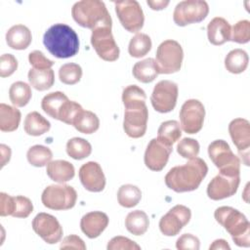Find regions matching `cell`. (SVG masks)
<instances>
[{"label": "cell", "instance_id": "6da1fadb", "mask_svg": "<svg viewBox=\"0 0 250 250\" xmlns=\"http://www.w3.org/2000/svg\"><path fill=\"white\" fill-rule=\"evenodd\" d=\"M207 172L206 162L196 156L184 165L171 168L164 180L166 186L176 192L192 191L200 186Z\"/></svg>", "mask_w": 250, "mask_h": 250}, {"label": "cell", "instance_id": "7a4b0ae2", "mask_svg": "<svg viewBox=\"0 0 250 250\" xmlns=\"http://www.w3.org/2000/svg\"><path fill=\"white\" fill-rule=\"evenodd\" d=\"M43 44L51 55L59 59L74 57L79 51V38L67 24L56 23L43 35Z\"/></svg>", "mask_w": 250, "mask_h": 250}, {"label": "cell", "instance_id": "3957f363", "mask_svg": "<svg viewBox=\"0 0 250 250\" xmlns=\"http://www.w3.org/2000/svg\"><path fill=\"white\" fill-rule=\"evenodd\" d=\"M214 217L237 246H250V223L244 214L232 207L221 206L215 210Z\"/></svg>", "mask_w": 250, "mask_h": 250}, {"label": "cell", "instance_id": "277c9868", "mask_svg": "<svg viewBox=\"0 0 250 250\" xmlns=\"http://www.w3.org/2000/svg\"><path fill=\"white\" fill-rule=\"evenodd\" d=\"M73 20L82 27L95 29L102 26L112 25L111 17L103 1L82 0L76 2L71 8Z\"/></svg>", "mask_w": 250, "mask_h": 250}, {"label": "cell", "instance_id": "5b68a950", "mask_svg": "<svg viewBox=\"0 0 250 250\" xmlns=\"http://www.w3.org/2000/svg\"><path fill=\"white\" fill-rule=\"evenodd\" d=\"M184 51L179 42L168 39L163 41L156 50V65L159 74L178 72L182 67Z\"/></svg>", "mask_w": 250, "mask_h": 250}, {"label": "cell", "instance_id": "8992f818", "mask_svg": "<svg viewBox=\"0 0 250 250\" xmlns=\"http://www.w3.org/2000/svg\"><path fill=\"white\" fill-rule=\"evenodd\" d=\"M77 200L76 190L67 185H51L42 192L43 205L52 210H68L74 207Z\"/></svg>", "mask_w": 250, "mask_h": 250}, {"label": "cell", "instance_id": "52a82bcc", "mask_svg": "<svg viewBox=\"0 0 250 250\" xmlns=\"http://www.w3.org/2000/svg\"><path fill=\"white\" fill-rule=\"evenodd\" d=\"M208 154L215 166L224 173L240 174V160L224 140L213 141L208 146Z\"/></svg>", "mask_w": 250, "mask_h": 250}, {"label": "cell", "instance_id": "ba28073f", "mask_svg": "<svg viewBox=\"0 0 250 250\" xmlns=\"http://www.w3.org/2000/svg\"><path fill=\"white\" fill-rule=\"evenodd\" d=\"M209 13V6L202 0L181 1L175 7L173 13L174 22L179 26L202 21Z\"/></svg>", "mask_w": 250, "mask_h": 250}, {"label": "cell", "instance_id": "9c48e42d", "mask_svg": "<svg viewBox=\"0 0 250 250\" xmlns=\"http://www.w3.org/2000/svg\"><path fill=\"white\" fill-rule=\"evenodd\" d=\"M115 13L122 26L129 32L140 31L145 22V16L141 5L136 0H124L113 2Z\"/></svg>", "mask_w": 250, "mask_h": 250}, {"label": "cell", "instance_id": "30bf717a", "mask_svg": "<svg viewBox=\"0 0 250 250\" xmlns=\"http://www.w3.org/2000/svg\"><path fill=\"white\" fill-rule=\"evenodd\" d=\"M91 44L97 55L104 61L114 62L119 58V47L114 40L111 27L109 26H102L93 29Z\"/></svg>", "mask_w": 250, "mask_h": 250}, {"label": "cell", "instance_id": "8fae6325", "mask_svg": "<svg viewBox=\"0 0 250 250\" xmlns=\"http://www.w3.org/2000/svg\"><path fill=\"white\" fill-rule=\"evenodd\" d=\"M178 85L170 80H161L153 88L150 102L153 108L160 113L172 111L177 104Z\"/></svg>", "mask_w": 250, "mask_h": 250}, {"label": "cell", "instance_id": "7c38bea8", "mask_svg": "<svg viewBox=\"0 0 250 250\" xmlns=\"http://www.w3.org/2000/svg\"><path fill=\"white\" fill-rule=\"evenodd\" d=\"M205 108L201 102L195 99L186 101L180 110L181 128L188 134L198 133L203 126Z\"/></svg>", "mask_w": 250, "mask_h": 250}, {"label": "cell", "instance_id": "4fadbf2b", "mask_svg": "<svg viewBox=\"0 0 250 250\" xmlns=\"http://www.w3.org/2000/svg\"><path fill=\"white\" fill-rule=\"evenodd\" d=\"M148 110L146 104H138L125 107L123 129L130 138L138 139L146 134L147 127Z\"/></svg>", "mask_w": 250, "mask_h": 250}, {"label": "cell", "instance_id": "5bb4252c", "mask_svg": "<svg viewBox=\"0 0 250 250\" xmlns=\"http://www.w3.org/2000/svg\"><path fill=\"white\" fill-rule=\"evenodd\" d=\"M240 174L220 172L207 186V195L212 200H222L232 196L238 188Z\"/></svg>", "mask_w": 250, "mask_h": 250}, {"label": "cell", "instance_id": "9a60e30c", "mask_svg": "<svg viewBox=\"0 0 250 250\" xmlns=\"http://www.w3.org/2000/svg\"><path fill=\"white\" fill-rule=\"evenodd\" d=\"M190 218L191 212L189 208L182 204L175 205L161 217L159 229L166 236H175L188 224Z\"/></svg>", "mask_w": 250, "mask_h": 250}, {"label": "cell", "instance_id": "2e32d148", "mask_svg": "<svg viewBox=\"0 0 250 250\" xmlns=\"http://www.w3.org/2000/svg\"><path fill=\"white\" fill-rule=\"evenodd\" d=\"M32 229L48 244H56L62 237L63 231L60 222L48 213L37 214L32 221Z\"/></svg>", "mask_w": 250, "mask_h": 250}, {"label": "cell", "instance_id": "e0dca14e", "mask_svg": "<svg viewBox=\"0 0 250 250\" xmlns=\"http://www.w3.org/2000/svg\"><path fill=\"white\" fill-rule=\"evenodd\" d=\"M229 133L238 153L244 158V164L249 165L248 155L250 147V123L244 118H235L229 124Z\"/></svg>", "mask_w": 250, "mask_h": 250}, {"label": "cell", "instance_id": "ac0fdd59", "mask_svg": "<svg viewBox=\"0 0 250 250\" xmlns=\"http://www.w3.org/2000/svg\"><path fill=\"white\" fill-rule=\"evenodd\" d=\"M172 146L161 143L158 139H152L145 151V164L151 171H161L167 164L172 152Z\"/></svg>", "mask_w": 250, "mask_h": 250}, {"label": "cell", "instance_id": "d6986e66", "mask_svg": "<svg viewBox=\"0 0 250 250\" xmlns=\"http://www.w3.org/2000/svg\"><path fill=\"white\" fill-rule=\"evenodd\" d=\"M79 179L83 187L92 192H100L105 187V177L101 165L95 161L83 164L79 169Z\"/></svg>", "mask_w": 250, "mask_h": 250}, {"label": "cell", "instance_id": "ffe728a7", "mask_svg": "<svg viewBox=\"0 0 250 250\" xmlns=\"http://www.w3.org/2000/svg\"><path fill=\"white\" fill-rule=\"evenodd\" d=\"M109 219L101 211H93L85 214L80 221L82 232L89 238H96L106 229Z\"/></svg>", "mask_w": 250, "mask_h": 250}, {"label": "cell", "instance_id": "44dd1931", "mask_svg": "<svg viewBox=\"0 0 250 250\" xmlns=\"http://www.w3.org/2000/svg\"><path fill=\"white\" fill-rule=\"evenodd\" d=\"M69 102L64 93L60 91L52 92L42 99L41 107L49 116L61 121Z\"/></svg>", "mask_w": 250, "mask_h": 250}, {"label": "cell", "instance_id": "7402d4cb", "mask_svg": "<svg viewBox=\"0 0 250 250\" xmlns=\"http://www.w3.org/2000/svg\"><path fill=\"white\" fill-rule=\"evenodd\" d=\"M231 27L229 21L222 18H214L207 25V36L211 44L220 46L230 40Z\"/></svg>", "mask_w": 250, "mask_h": 250}, {"label": "cell", "instance_id": "603a6c76", "mask_svg": "<svg viewBox=\"0 0 250 250\" xmlns=\"http://www.w3.org/2000/svg\"><path fill=\"white\" fill-rule=\"evenodd\" d=\"M31 41V31L23 24L13 25L6 33V42L14 50H24L30 45Z\"/></svg>", "mask_w": 250, "mask_h": 250}, {"label": "cell", "instance_id": "cb8c5ba5", "mask_svg": "<svg viewBox=\"0 0 250 250\" xmlns=\"http://www.w3.org/2000/svg\"><path fill=\"white\" fill-rule=\"evenodd\" d=\"M47 175L54 182L63 184L73 179L75 175L74 166L66 160H54L47 164Z\"/></svg>", "mask_w": 250, "mask_h": 250}, {"label": "cell", "instance_id": "d4e9b609", "mask_svg": "<svg viewBox=\"0 0 250 250\" xmlns=\"http://www.w3.org/2000/svg\"><path fill=\"white\" fill-rule=\"evenodd\" d=\"M132 72L134 77L142 83H150L159 74L156 62L152 58L137 62L133 66Z\"/></svg>", "mask_w": 250, "mask_h": 250}, {"label": "cell", "instance_id": "484cf974", "mask_svg": "<svg viewBox=\"0 0 250 250\" xmlns=\"http://www.w3.org/2000/svg\"><path fill=\"white\" fill-rule=\"evenodd\" d=\"M50 128V122L37 111L29 112L24 118L23 129L29 136H41L47 133Z\"/></svg>", "mask_w": 250, "mask_h": 250}, {"label": "cell", "instance_id": "4316f807", "mask_svg": "<svg viewBox=\"0 0 250 250\" xmlns=\"http://www.w3.org/2000/svg\"><path fill=\"white\" fill-rule=\"evenodd\" d=\"M21 111L14 106L0 104V130L2 132L16 131L21 122Z\"/></svg>", "mask_w": 250, "mask_h": 250}, {"label": "cell", "instance_id": "83f0119b", "mask_svg": "<svg viewBox=\"0 0 250 250\" xmlns=\"http://www.w3.org/2000/svg\"><path fill=\"white\" fill-rule=\"evenodd\" d=\"M125 227L127 230L134 235H143L149 227V219L146 212L135 210L130 212L125 219Z\"/></svg>", "mask_w": 250, "mask_h": 250}, {"label": "cell", "instance_id": "f1b7e54d", "mask_svg": "<svg viewBox=\"0 0 250 250\" xmlns=\"http://www.w3.org/2000/svg\"><path fill=\"white\" fill-rule=\"evenodd\" d=\"M30 85L37 91L50 89L55 82V73L52 68L35 69L30 68L27 74Z\"/></svg>", "mask_w": 250, "mask_h": 250}, {"label": "cell", "instance_id": "f546056e", "mask_svg": "<svg viewBox=\"0 0 250 250\" xmlns=\"http://www.w3.org/2000/svg\"><path fill=\"white\" fill-rule=\"evenodd\" d=\"M248 62L249 58L244 50L233 49L225 58V67L230 73L239 74L247 68Z\"/></svg>", "mask_w": 250, "mask_h": 250}, {"label": "cell", "instance_id": "4dcf8cb0", "mask_svg": "<svg viewBox=\"0 0 250 250\" xmlns=\"http://www.w3.org/2000/svg\"><path fill=\"white\" fill-rule=\"evenodd\" d=\"M72 126L80 133L93 134L100 127L99 117L90 110H82L76 116Z\"/></svg>", "mask_w": 250, "mask_h": 250}, {"label": "cell", "instance_id": "1f68e13d", "mask_svg": "<svg viewBox=\"0 0 250 250\" xmlns=\"http://www.w3.org/2000/svg\"><path fill=\"white\" fill-rule=\"evenodd\" d=\"M181 136V126L176 120H167L162 122L157 131V139L161 143L170 146H172Z\"/></svg>", "mask_w": 250, "mask_h": 250}, {"label": "cell", "instance_id": "d6a6232c", "mask_svg": "<svg viewBox=\"0 0 250 250\" xmlns=\"http://www.w3.org/2000/svg\"><path fill=\"white\" fill-rule=\"evenodd\" d=\"M32 96L31 88L28 84L22 81H17L13 83L9 89V98L15 106H25Z\"/></svg>", "mask_w": 250, "mask_h": 250}, {"label": "cell", "instance_id": "836d02e7", "mask_svg": "<svg viewBox=\"0 0 250 250\" xmlns=\"http://www.w3.org/2000/svg\"><path fill=\"white\" fill-rule=\"evenodd\" d=\"M142 198L141 189L134 185L127 184L119 188L117 191L118 203L125 208L135 207Z\"/></svg>", "mask_w": 250, "mask_h": 250}, {"label": "cell", "instance_id": "e575fe53", "mask_svg": "<svg viewBox=\"0 0 250 250\" xmlns=\"http://www.w3.org/2000/svg\"><path fill=\"white\" fill-rule=\"evenodd\" d=\"M66 153L75 160H81L88 157L92 152L91 144L82 138H72L66 143Z\"/></svg>", "mask_w": 250, "mask_h": 250}, {"label": "cell", "instance_id": "d590c367", "mask_svg": "<svg viewBox=\"0 0 250 250\" xmlns=\"http://www.w3.org/2000/svg\"><path fill=\"white\" fill-rule=\"evenodd\" d=\"M151 45V39L147 34L138 32L131 38L128 46V52L133 58H142L150 51Z\"/></svg>", "mask_w": 250, "mask_h": 250}, {"label": "cell", "instance_id": "8d00e7d4", "mask_svg": "<svg viewBox=\"0 0 250 250\" xmlns=\"http://www.w3.org/2000/svg\"><path fill=\"white\" fill-rule=\"evenodd\" d=\"M26 158L29 164L34 167H43L51 162L53 158L52 150L44 146L35 145L29 147L26 152Z\"/></svg>", "mask_w": 250, "mask_h": 250}, {"label": "cell", "instance_id": "74e56055", "mask_svg": "<svg viewBox=\"0 0 250 250\" xmlns=\"http://www.w3.org/2000/svg\"><path fill=\"white\" fill-rule=\"evenodd\" d=\"M82 77V68L79 64L68 62L62 64L59 69V78L61 82L66 85H73L80 81Z\"/></svg>", "mask_w": 250, "mask_h": 250}, {"label": "cell", "instance_id": "f35d334b", "mask_svg": "<svg viewBox=\"0 0 250 250\" xmlns=\"http://www.w3.org/2000/svg\"><path fill=\"white\" fill-rule=\"evenodd\" d=\"M146 95L145 91L137 85H129L123 89L122 102L124 107L130 105L146 104Z\"/></svg>", "mask_w": 250, "mask_h": 250}, {"label": "cell", "instance_id": "ab89813d", "mask_svg": "<svg viewBox=\"0 0 250 250\" xmlns=\"http://www.w3.org/2000/svg\"><path fill=\"white\" fill-rule=\"evenodd\" d=\"M199 143L191 138H184L177 145V152L187 159L196 157L199 153Z\"/></svg>", "mask_w": 250, "mask_h": 250}, {"label": "cell", "instance_id": "60d3db41", "mask_svg": "<svg viewBox=\"0 0 250 250\" xmlns=\"http://www.w3.org/2000/svg\"><path fill=\"white\" fill-rule=\"evenodd\" d=\"M230 40L238 44L248 43L250 40V21L247 20L237 21L232 26Z\"/></svg>", "mask_w": 250, "mask_h": 250}, {"label": "cell", "instance_id": "b9f144b4", "mask_svg": "<svg viewBox=\"0 0 250 250\" xmlns=\"http://www.w3.org/2000/svg\"><path fill=\"white\" fill-rule=\"evenodd\" d=\"M15 197V209L13 212V217L15 218H27L33 211V205L29 198L18 195Z\"/></svg>", "mask_w": 250, "mask_h": 250}, {"label": "cell", "instance_id": "7bdbcfd3", "mask_svg": "<svg viewBox=\"0 0 250 250\" xmlns=\"http://www.w3.org/2000/svg\"><path fill=\"white\" fill-rule=\"evenodd\" d=\"M107 250H140L141 247L135 241L125 236H114L107 243Z\"/></svg>", "mask_w": 250, "mask_h": 250}, {"label": "cell", "instance_id": "ee69618b", "mask_svg": "<svg viewBox=\"0 0 250 250\" xmlns=\"http://www.w3.org/2000/svg\"><path fill=\"white\" fill-rule=\"evenodd\" d=\"M18 68V61L12 54H3L0 58V76H11Z\"/></svg>", "mask_w": 250, "mask_h": 250}, {"label": "cell", "instance_id": "f6af8a7d", "mask_svg": "<svg viewBox=\"0 0 250 250\" xmlns=\"http://www.w3.org/2000/svg\"><path fill=\"white\" fill-rule=\"evenodd\" d=\"M28 62L35 69H49L54 65V62L47 59L45 55L38 50L29 53Z\"/></svg>", "mask_w": 250, "mask_h": 250}, {"label": "cell", "instance_id": "bcb514c9", "mask_svg": "<svg viewBox=\"0 0 250 250\" xmlns=\"http://www.w3.org/2000/svg\"><path fill=\"white\" fill-rule=\"evenodd\" d=\"M200 241L198 237L191 233L182 234L176 242V247L179 250H198Z\"/></svg>", "mask_w": 250, "mask_h": 250}, {"label": "cell", "instance_id": "7dc6e473", "mask_svg": "<svg viewBox=\"0 0 250 250\" xmlns=\"http://www.w3.org/2000/svg\"><path fill=\"white\" fill-rule=\"evenodd\" d=\"M15 209V197L5 192L0 193V216H12Z\"/></svg>", "mask_w": 250, "mask_h": 250}, {"label": "cell", "instance_id": "c3c4849f", "mask_svg": "<svg viewBox=\"0 0 250 250\" xmlns=\"http://www.w3.org/2000/svg\"><path fill=\"white\" fill-rule=\"evenodd\" d=\"M61 249H78V250H85L86 244L84 241L75 234H70L65 236L60 245Z\"/></svg>", "mask_w": 250, "mask_h": 250}, {"label": "cell", "instance_id": "681fc988", "mask_svg": "<svg viewBox=\"0 0 250 250\" xmlns=\"http://www.w3.org/2000/svg\"><path fill=\"white\" fill-rule=\"evenodd\" d=\"M0 150H1V167L3 168L9 161H10V158H11V148L2 144L0 145Z\"/></svg>", "mask_w": 250, "mask_h": 250}, {"label": "cell", "instance_id": "f907efd6", "mask_svg": "<svg viewBox=\"0 0 250 250\" xmlns=\"http://www.w3.org/2000/svg\"><path fill=\"white\" fill-rule=\"evenodd\" d=\"M147 5L152 9V10H156V11H159V10H163L165 9L168 4H169V1H151V0H147Z\"/></svg>", "mask_w": 250, "mask_h": 250}, {"label": "cell", "instance_id": "816d5d0a", "mask_svg": "<svg viewBox=\"0 0 250 250\" xmlns=\"http://www.w3.org/2000/svg\"><path fill=\"white\" fill-rule=\"evenodd\" d=\"M210 250H214V249H216V250H218V249H228V250H229L230 249V247H229V245L228 244V242L225 240V239H217V240H215V241H213V243L210 245Z\"/></svg>", "mask_w": 250, "mask_h": 250}]
</instances>
